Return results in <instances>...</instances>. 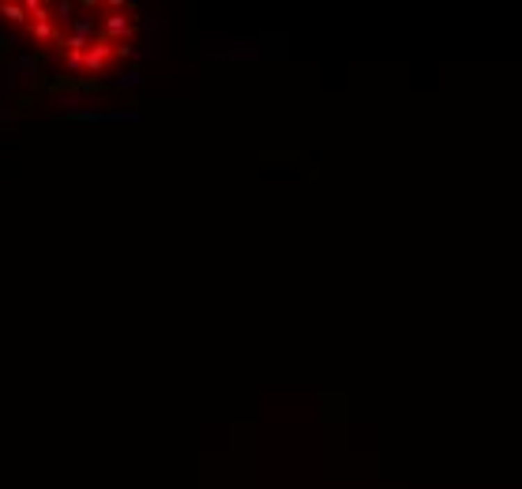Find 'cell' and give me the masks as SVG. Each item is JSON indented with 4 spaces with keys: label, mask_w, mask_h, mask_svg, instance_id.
Returning a JSON list of instances; mask_svg holds the SVG:
<instances>
[{
    "label": "cell",
    "mask_w": 522,
    "mask_h": 489,
    "mask_svg": "<svg viewBox=\"0 0 522 489\" xmlns=\"http://www.w3.org/2000/svg\"><path fill=\"white\" fill-rule=\"evenodd\" d=\"M0 19L72 72H109L136 42V8L101 0H0Z\"/></svg>",
    "instance_id": "obj_1"
}]
</instances>
